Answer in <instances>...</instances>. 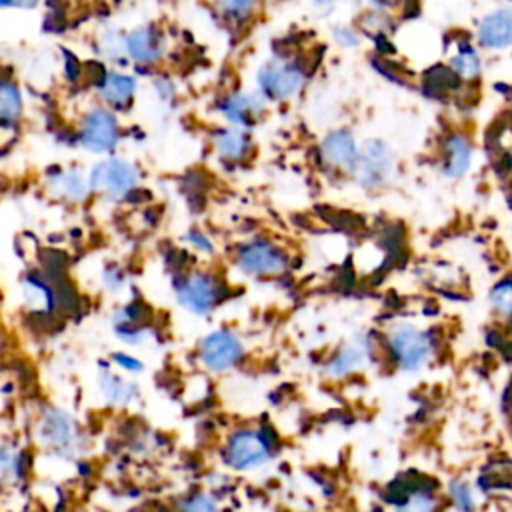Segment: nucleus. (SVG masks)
Returning a JSON list of instances; mask_svg holds the SVG:
<instances>
[{
	"label": "nucleus",
	"instance_id": "2f4dec72",
	"mask_svg": "<svg viewBox=\"0 0 512 512\" xmlns=\"http://www.w3.org/2000/svg\"><path fill=\"white\" fill-rule=\"evenodd\" d=\"M186 240H188V244H190L192 248H196V250H202V252H212V250H214L212 240H210L208 236H204L202 232H198V230H190L188 236H186Z\"/></svg>",
	"mask_w": 512,
	"mask_h": 512
},
{
	"label": "nucleus",
	"instance_id": "72a5a7b5",
	"mask_svg": "<svg viewBox=\"0 0 512 512\" xmlns=\"http://www.w3.org/2000/svg\"><path fill=\"white\" fill-rule=\"evenodd\" d=\"M64 72H66V76H68L70 82H74V80L78 78V74H80V64H78L76 56H72L70 52H66V66H64Z\"/></svg>",
	"mask_w": 512,
	"mask_h": 512
},
{
	"label": "nucleus",
	"instance_id": "a211bd4d",
	"mask_svg": "<svg viewBox=\"0 0 512 512\" xmlns=\"http://www.w3.org/2000/svg\"><path fill=\"white\" fill-rule=\"evenodd\" d=\"M466 84L456 76V72L448 64H436L428 68L422 76L424 94L430 98H448Z\"/></svg>",
	"mask_w": 512,
	"mask_h": 512
},
{
	"label": "nucleus",
	"instance_id": "4468645a",
	"mask_svg": "<svg viewBox=\"0 0 512 512\" xmlns=\"http://www.w3.org/2000/svg\"><path fill=\"white\" fill-rule=\"evenodd\" d=\"M126 54L138 64H156L166 50L164 36L154 24H142L126 36Z\"/></svg>",
	"mask_w": 512,
	"mask_h": 512
},
{
	"label": "nucleus",
	"instance_id": "c9c22d12",
	"mask_svg": "<svg viewBox=\"0 0 512 512\" xmlns=\"http://www.w3.org/2000/svg\"><path fill=\"white\" fill-rule=\"evenodd\" d=\"M338 0H314V4L316 6H320V8H330V6H334Z\"/></svg>",
	"mask_w": 512,
	"mask_h": 512
},
{
	"label": "nucleus",
	"instance_id": "aec40b11",
	"mask_svg": "<svg viewBox=\"0 0 512 512\" xmlns=\"http://www.w3.org/2000/svg\"><path fill=\"white\" fill-rule=\"evenodd\" d=\"M214 148L226 160H244L252 150V142L246 130L240 128H220L214 134Z\"/></svg>",
	"mask_w": 512,
	"mask_h": 512
},
{
	"label": "nucleus",
	"instance_id": "f704fd0d",
	"mask_svg": "<svg viewBox=\"0 0 512 512\" xmlns=\"http://www.w3.org/2000/svg\"><path fill=\"white\" fill-rule=\"evenodd\" d=\"M0 4H2L4 8H8V6H18V8H30V6H34V4H36V0H0Z\"/></svg>",
	"mask_w": 512,
	"mask_h": 512
},
{
	"label": "nucleus",
	"instance_id": "393cba45",
	"mask_svg": "<svg viewBox=\"0 0 512 512\" xmlns=\"http://www.w3.org/2000/svg\"><path fill=\"white\" fill-rule=\"evenodd\" d=\"M448 496L456 512H478L474 490L464 480H452L448 484Z\"/></svg>",
	"mask_w": 512,
	"mask_h": 512
},
{
	"label": "nucleus",
	"instance_id": "7c9ffc66",
	"mask_svg": "<svg viewBox=\"0 0 512 512\" xmlns=\"http://www.w3.org/2000/svg\"><path fill=\"white\" fill-rule=\"evenodd\" d=\"M112 360H114L118 366H122L124 370H128V372H140V370L144 368V364H142L138 358H134V356H130V354H126V352H114V354H112Z\"/></svg>",
	"mask_w": 512,
	"mask_h": 512
},
{
	"label": "nucleus",
	"instance_id": "a878e982",
	"mask_svg": "<svg viewBox=\"0 0 512 512\" xmlns=\"http://www.w3.org/2000/svg\"><path fill=\"white\" fill-rule=\"evenodd\" d=\"M480 486L488 490H506L512 486V462H498L496 466L488 468V472L480 474Z\"/></svg>",
	"mask_w": 512,
	"mask_h": 512
},
{
	"label": "nucleus",
	"instance_id": "cd10ccee",
	"mask_svg": "<svg viewBox=\"0 0 512 512\" xmlns=\"http://www.w3.org/2000/svg\"><path fill=\"white\" fill-rule=\"evenodd\" d=\"M180 512H218V502L210 494L196 492L180 502Z\"/></svg>",
	"mask_w": 512,
	"mask_h": 512
},
{
	"label": "nucleus",
	"instance_id": "20e7f679",
	"mask_svg": "<svg viewBox=\"0 0 512 512\" xmlns=\"http://www.w3.org/2000/svg\"><path fill=\"white\" fill-rule=\"evenodd\" d=\"M120 140V124L112 110L104 106L90 108L80 122L78 142L94 154H108Z\"/></svg>",
	"mask_w": 512,
	"mask_h": 512
},
{
	"label": "nucleus",
	"instance_id": "0eeeda50",
	"mask_svg": "<svg viewBox=\"0 0 512 512\" xmlns=\"http://www.w3.org/2000/svg\"><path fill=\"white\" fill-rule=\"evenodd\" d=\"M224 286L206 272H190L176 282L178 302L192 314H208L222 298Z\"/></svg>",
	"mask_w": 512,
	"mask_h": 512
},
{
	"label": "nucleus",
	"instance_id": "b1692460",
	"mask_svg": "<svg viewBox=\"0 0 512 512\" xmlns=\"http://www.w3.org/2000/svg\"><path fill=\"white\" fill-rule=\"evenodd\" d=\"M488 300H490V306H492V310L498 318H502L504 322L512 320V276L500 278L490 288Z\"/></svg>",
	"mask_w": 512,
	"mask_h": 512
},
{
	"label": "nucleus",
	"instance_id": "5701e85b",
	"mask_svg": "<svg viewBox=\"0 0 512 512\" xmlns=\"http://www.w3.org/2000/svg\"><path fill=\"white\" fill-rule=\"evenodd\" d=\"M364 360V348L360 344H344L328 362L326 370L332 376H346L352 370L358 368V364Z\"/></svg>",
	"mask_w": 512,
	"mask_h": 512
},
{
	"label": "nucleus",
	"instance_id": "423d86ee",
	"mask_svg": "<svg viewBox=\"0 0 512 512\" xmlns=\"http://www.w3.org/2000/svg\"><path fill=\"white\" fill-rule=\"evenodd\" d=\"M272 452V442L264 430H238L234 432L224 448V460L234 470H250L262 466Z\"/></svg>",
	"mask_w": 512,
	"mask_h": 512
},
{
	"label": "nucleus",
	"instance_id": "9b49d317",
	"mask_svg": "<svg viewBox=\"0 0 512 512\" xmlns=\"http://www.w3.org/2000/svg\"><path fill=\"white\" fill-rule=\"evenodd\" d=\"M474 160V144L464 132H450L440 146V172L448 180L468 174Z\"/></svg>",
	"mask_w": 512,
	"mask_h": 512
},
{
	"label": "nucleus",
	"instance_id": "6ab92c4d",
	"mask_svg": "<svg viewBox=\"0 0 512 512\" xmlns=\"http://www.w3.org/2000/svg\"><path fill=\"white\" fill-rule=\"evenodd\" d=\"M96 88H98L104 102H108L112 106H124L134 98L138 82L130 74L112 70V72L104 74L102 82Z\"/></svg>",
	"mask_w": 512,
	"mask_h": 512
},
{
	"label": "nucleus",
	"instance_id": "4be33fe9",
	"mask_svg": "<svg viewBox=\"0 0 512 512\" xmlns=\"http://www.w3.org/2000/svg\"><path fill=\"white\" fill-rule=\"evenodd\" d=\"M100 388H102V394L108 398V402L116 406H126L136 396V386L128 380H122L116 374H102Z\"/></svg>",
	"mask_w": 512,
	"mask_h": 512
},
{
	"label": "nucleus",
	"instance_id": "c85d7f7f",
	"mask_svg": "<svg viewBox=\"0 0 512 512\" xmlns=\"http://www.w3.org/2000/svg\"><path fill=\"white\" fill-rule=\"evenodd\" d=\"M222 12L232 20H244L252 14L256 0H220Z\"/></svg>",
	"mask_w": 512,
	"mask_h": 512
},
{
	"label": "nucleus",
	"instance_id": "9d476101",
	"mask_svg": "<svg viewBox=\"0 0 512 512\" xmlns=\"http://www.w3.org/2000/svg\"><path fill=\"white\" fill-rule=\"evenodd\" d=\"M476 44L484 52H504L512 48V8H494L476 26Z\"/></svg>",
	"mask_w": 512,
	"mask_h": 512
},
{
	"label": "nucleus",
	"instance_id": "f3484780",
	"mask_svg": "<svg viewBox=\"0 0 512 512\" xmlns=\"http://www.w3.org/2000/svg\"><path fill=\"white\" fill-rule=\"evenodd\" d=\"M48 184L54 194H58L60 198H64L68 202H82V200H86V196L92 190L90 176H84V172L78 168L60 170L58 174L50 176Z\"/></svg>",
	"mask_w": 512,
	"mask_h": 512
},
{
	"label": "nucleus",
	"instance_id": "ddd939ff",
	"mask_svg": "<svg viewBox=\"0 0 512 512\" xmlns=\"http://www.w3.org/2000/svg\"><path fill=\"white\" fill-rule=\"evenodd\" d=\"M320 158L330 168L342 170V172H354L358 158H360V146L350 130H334L330 132L322 144H320Z\"/></svg>",
	"mask_w": 512,
	"mask_h": 512
},
{
	"label": "nucleus",
	"instance_id": "2eb2a0df",
	"mask_svg": "<svg viewBox=\"0 0 512 512\" xmlns=\"http://www.w3.org/2000/svg\"><path fill=\"white\" fill-rule=\"evenodd\" d=\"M264 100L260 92H236L222 100L220 112L234 128L250 130L264 112Z\"/></svg>",
	"mask_w": 512,
	"mask_h": 512
},
{
	"label": "nucleus",
	"instance_id": "c756f323",
	"mask_svg": "<svg viewBox=\"0 0 512 512\" xmlns=\"http://www.w3.org/2000/svg\"><path fill=\"white\" fill-rule=\"evenodd\" d=\"M332 38H334V42L338 44V46H342V48H356V46H360L362 44V36L354 30V28H350V26H336L334 30H332Z\"/></svg>",
	"mask_w": 512,
	"mask_h": 512
},
{
	"label": "nucleus",
	"instance_id": "39448f33",
	"mask_svg": "<svg viewBox=\"0 0 512 512\" xmlns=\"http://www.w3.org/2000/svg\"><path fill=\"white\" fill-rule=\"evenodd\" d=\"M394 166L396 162L390 146L378 138H372L360 146V158L352 176L364 190H376L392 178Z\"/></svg>",
	"mask_w": 512,
	"mask_h": 512
},
{
	"label": "nucleus",
	"instance_id": "f03ea898",
	"mask_svg": "<svg viewBox=\"0 0 512 512\" xmlns=\"http://www.w3.org/2000/svg\"><path fill=\"white\" fill-rule=\"evenodd\" d=\"M306 80V70L298 60H272L260 66L256 74L258 92L266 100L282 102L300 92Z\"/></svg>",
	"mask_w": 512,
	"mask_h": 512
},
{
	"label": "nucleus",
	"instance_id": "f257e3e1",
	"mask_svg": "<svg viewBox=\"0 0 512 512\" xmlns=\"http://www.w3.org/2000/svg\"><path fill=\"white\" fill-rule=\"evenodd\" d=\"M434 338L416 326H398L388 336V350L392 360L406 372H416L434 356Z\"/></svg>",
	"mask_w": 512,
	"mask_h": 512
},
{
	"label": "nucleus",
	"instance_id": "f8f14e48",
	"mask_svg": "<svg viewBox=\"0 0 512 512\" xmlns=\"http://www.w3.org/2000/svg\"><path fill=\"white\" fill-rule=\"evenodd\" d=\"M40 440L60 454H72L78 446L74 420L58 408H48L40 420Z\"/></svg>",
	"mask_w": 512,
	"mask_h": 512
},
{
	"label": "nucleus",
	"instance_id": "bb28decb",
	"mask_svg": "<svg viewBox=\"0 0 512 512\" xmlns=\"http://www.w3.org/2000/svg\"><path fill=\"white\" fill-rule=\"evenodd\" d=\"M400 512H438V500L434 498V488H420L410 494Z\"/></svg>",
	"mask_w": 512,
	"mask_h": 512
},
{
	"label": "nucleus",
	"instance_id": "7ed1b4c3",
	"mask_svg": "<svg viewBox=\"0 0 512 512\" xmlns=\"http://www.w3.org/2000/svg\"><path fill=\"white\" fill-rule=\"evenodd\" d=\"M138 168L122 158H108L98 162L90 172L92 192H98L110 200L128 198L138 184Z\"/></svg>",
	"mask_w": 512,
	"mask_h": 512
},
{
	"label": "nucleus",
	"instance_id": "e433bc0d",
	"mask_svg": "<svg viewBox=\"0 0 512 512\" xmlns=\"http://www.w3.org/2000/svg\"><path fill=\"white\" fill-rule=\"evenodd\" d=\"M384 2H388V4H394V2H404V0H380V4L384 6Z\"/></svg>",
	"mask_w": 512,
	"mask_h": 512
},
{
	"label": "nucleus",
	"instance_id": "412c9836",
	"mask_svg": "<svg viewBox=\"0 0 512 512\" xmlns=\"http://www.w3.org/2000/svg\"><path fill=\"white\" fill-rule=\"evenodd\" d=\"M22 110H24V102H22L20 88L14 82L4 80L0 86V124H2V128L10 130L12 126H16L18 120L22 118Z\"/></svg>",
	"mask_w": 512,
	"mask_h": 512
},
{
	"label": "nucleus",
	"instance_id": "1a4fd4ad",
	"mask_svg": "<svg viewBox=\"0 0 512 512\" xmlns=\"http://www.w3.org/2000/svg\"><path fill=\"white\" fill-rule=\"evenodd\" d=\"M244 346L230 330H214L200 344V360L212 372H226L240 362Z\"/></svg>",
	"mask_w": 512,
	"mask_h": 512
},
{
	"label": "nucleus",
	"instance_id": "473e14b6",
	"mask_svg": "<svg viewBox=\"0 0 512 512\" xmlns=\"http://www.w3.org/2000/svg\"><path fill=\"white\" fill-rule=\"evenodd\" d=\"M102 280H104L106 288L112 290V292L120 290L122 284H124V276L120 274V270H118L116 266H108V268L104 270V274H102Z\"/></svg>",
	"mask_w": 512,
	"mask_h": 512
},
{
	"label": "nucleus",
	"instance_id": "dca6fc26",
	"mask_svg": "<svg viewBox=\"0 0 512 512\" xmlns=\"http://www.w3.org/2000/svg\"><path fill=\"white\" fill-rule=\"evenodd\" d=\"M448 66L466 86L476 84L482 78V58L478 52V44H472L470 40L458 42L454 54L448 60Z\"/></svg>",
	"mask_w": 512,
	"mask_h": 512
},
{
	"label": "nucleus",
	"instance_id": "6e6552de",
	"mask_svg": "<svg viewBox=\"0 0 512 512\" xmlns=\"http://www.w3.org/2000/svg\"><path fill=\"white\" fill-rule=\"evenodd\" d=\"M238 266L250 276H278L288 268V256L268 240H252L240 246Z\"/></svg>",
	"mask_w": 512,
	"mask_h": 512
}]
</instances>
